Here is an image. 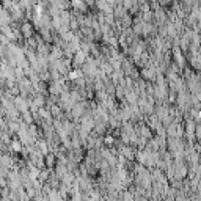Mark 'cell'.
I'll return each instance as SVG.
<instances>
[{"instance_id":"obj_1","label":"cell","mask_w":201,"mask_h":201,"mask_svg":"<svg viewBox=\"0 0 201 201\" xmlns=\"http://www.w3.org/2000/svg\"><path fill=\"white\" fill-rule=\"evenodd\" d=\"M85 63V54L80 50H76V57H74V64L76 66H80V64Z\"/></svg>"},{"instance_id":"obj_2","label":"cell","mask_w":201,"mask_h":201,"mask_svg":"<svg viewBox=\"0 0 201 201\" xmlns=\"http://www.w3.org/2000/svg\"><path fill=\"white\" fill-rule=\"evenodd\" d=\"M22 33L25 35V38H30V36H32V33H33L32 25H30V24H24V25H22Z\"/></svg>"},{"instance_id":"obj_3","label":"cell","mask_w":201,"mask_h":201,"mask_svg":"<svg viewBox=\"0 0 201 201\" xmlns=\"http://www.w3.org/2000/svg\"><path fill=\"white\" fill-rule=\"evenodd\" d=\"M82 77V71L80 69H76V71H71L69 72V80H77Z\"/></svg>"},{"instance_id":"obj_4","label":"cell","mask_w":201,"mask_h":201,"mask_svg":"<svg viewBox=\"0 0 201 201\" xmlns=\"http://www.w3.org/2000/svg\"><path fill=\"white\" fill-rule=\"evenodd\" d=\"M46 163H47V167H54L55 165V157L54 156H47L46 157Z\"/></svg>"},{"instance_id":"obj_5","label":"cell","mask_w":201,"mask_h":201,"mask_svg":"<svg viewBox=\"0 0 201 201\" xmlns=\"http://www.w3.org/2000/svg\"><path fill=\"white\" fill-rule=\"evenodd\" d=\"M11 148H14V149H16V151H19V149H21V143H17V141H14V143L11 145Z\"/></svg>"},{"instance_id":"obj_6","label":"cell","mask_w":201,"mask_h":201,"mask_svg":"<svg viewBox=\"0 0 201 201\" xmlns=\"http://www.w3.org/2000/svg\"><path fill=\"white\" fill-rule=\"evenodd\" d=\"M105 138H107V140H105V143H107V145H112L113 141H115V140H113V137H110V135H109V137H105Z\"/></svg>"}]
</instances>
